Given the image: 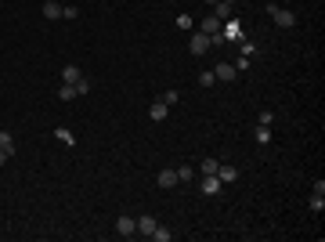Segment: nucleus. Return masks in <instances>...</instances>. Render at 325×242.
Segmentation results:
<instances>
[{
    "label": "nucleus",
    "mask_w": 325,
    "mask_h": 242,
    "mask_svg": "<svg viewBox=\"0 0 325 242\" xmlns=\"http://www.w3.org/2000/svg\"><path fill=\"white\" fill-rule=\"evenodd\" d=\"M268 14L275 18V25H282V29H293V25H297V14L286 11V7H278V4H268Z\"/></svg>",
    "instance_id": "1"
},
{
    "label": "nucleus",
    "mask_w": 325,
    "mask_h": 242,
    "mask_svg": "<svg viewBox=\"0 0 325 242\" xmlns=\"http://www.w3.org/2000/svg\"><path fill=\"white\" fill-rule=\"evenodd\" d=\"M221 36H224V40H231V43H239L246 33H242V25H239L235 18H224V22H221Z\"/></svg>",
    "instance_id": "2"
},
{
    "label": "nucleus",
    "mask_w": 325,
    "mask_h": 242,
    "mask_svg": "<svg viewBox=\"0 0 325 242\" xmlns=\"http://www.w3.org/2000/svg\"><path fill=\"white\" fill-rule=\"evenodd\" d=\"M188 51H192V54H206V51H210V36H206V33H192Z\"/></svg>",
    "instance_id": "3"
},
{
    "label": "nucleus",
    "mask_w": 325,
    "mask_h": 242,
    "mask_svg": "<svg viewBox=\"0 0 325 242\" xmlns=\"http://www.w3.org/2000/svg\"><path fill=\"white\" fill-rule=\"evenodd\" d=\"M116 235L134 239V235H137V221H134V217H119V221H116Z\"/></svg>",
    "instance_id": "4"
},
{
    "label": "nucleus",
    "mask_w": 325,
    "mask_h": 242,
    "mask_svg": "<svg viewBox=\"0 0 325 242\" xmlns=\"http://www.w3.org/2000/svg\"><path fill=\"white\" fill-rule=\"evenodd\" d=\"M213 76H217V83H231V80L239 76V69H235V65H228V62H221V65L213 69Z\"/></svg>",
    "instance_id": "5"
},
{
    "label": "nucleus",
    "mask_w": 325,
    "mask_h": 242,
    "mask_svg": "<svg viewBox=\"0 0 325 242\" xmlns=\"http://www.w3.org/2000/svg\"><path fill=\"white\" fill-rule=\"evenodd\" d=\"M166 116H170V105H163V101H152L148 105V119H152V123H163Z\"/></svg>",
    "instance_id": "6"
},
{
    "label": "nucleus",
    "mask_w": 325,
    "mask_h": 242,
    "mask_svg": "<svg viewBox=\"0 0 325 242\" xmlns=\"http://www.w3.org/2000/svg\"><path fill=\"white\" fill-rule=\"evenodd\" d=\"M213 18H235V4H228V0H217V4H213Z\"/></svg>",
    "instance_id": "7"
},
{
    "label": "nucleus",
    "mask_w": 325,
    "mask_h": 242,
    "mask_svg": "<svg viewBox=\"0 0 325 242\" xmlns=\"http://www.w3.org/2000/svg\"><path fill=\"white\" fill-rule=\"evenodd\" d=\"M221 192V177L217 174H203V195H217Z\"/></svg>",
    "instance_id": "8"
},
{
    "label": "nucleus",
    "mask_w": 325,
    "mask_h": 242,
    "mask_svg": "<svg viewBox=\"0 0 325 242\" xmlns=\"http://www.w3.org/2000/svg\"><path fill=\"white\" fill-rule=\"evenodd\" d=\"M156 217H152V214H145V217H137V235H152V232H156Z\"/></svg>",
    "instance_id": "9"
},
{
    "label": "nucleus",
    "mask_w": 325,
    "mask_h": 242,
    "mask_svg": "<svg viewBox=\"0 0 325 242\" xmlns=\"http://www.w3.org/2000/svg\"><path fill=\"white\" fill-rule=\"evenodd\" d=\"M159 188H174L177 185V170H174V166H166V170H159Z\"/></svg>",
    "instance_id": "10"
},
{
    "label": "nucleus",
    "mask_w": 325,
    "mask_h": 242,
    "mask_svg": "<svg viewBox=\"0 0 325 242\" xmlns=\"http://www.w3.org/2000/svg\"><path fill=\"white\" fill-rule=\"evenodd\" d=\"M217 177H221V185H231V181H239V170H235V166H217Z\"/></svg>",
    "instance_id": "11"
},
{
    "label": "nucleus",
    "mask_w": 325,
    "mask_h": 242,
    "mask_svg": "<svg viewBox=\"0 0 325 242\" xmlns=\"http://www.w3.org/2000/svg\"><path fill=\"white\" fill-rule=\"evenodd\" d=\"M80 76H83V72H80V65H65V69H61V83H76Z\"/></svg>",
    "instance_id": "12"
},
{
    "label": "nucleus",
    "mask_w": 325,
    "mask_h": 242,
    "mask_svg": "<svg viewBox=\"0 0 325 242\" xmlns=\"http://www.w3.org/2000/svg\"><path fill=\"white\" fill-rule=\"evenodd\" d=\"M199 33H206V36H213V33H221V18H203V29H199Z\"/></svg>",
    "instance_id": "13"
},
{
    "label": "nucleus",
    "mask_w": 325,
    "mask_h": 242,
    "mask_svg": "<svg viewBox=\"0 0 325 242\" xmlns=\"http://www.w3.org/2000/svg\"><path fill=\"white\" fill-rule=\"evenodd\" d=\"M43 18H47V22L61 18V4H54V0H47V4H43Z\"/></svg>",
    "instance_id": "14"
},
{
    "label": "nucleus",
    "mask_w": 325,
    "mask_h": 242,
    "mask_svg": "<svg viewBox=\"0 0 325 242\" xmlns=\"http://www.w3.org/2000/svg\"><path fill=\"white\" fill-rule=\"evenodd\" d=\"M54 138H58L61 145H65V148H72V145H76V138H72V130H69V127H58V130H54Z\"/></svg>",
    "instance_id": "15"
},
{
    "label": "nucleus",
    "mask_w": 325,
    "mask_h": 242,
    "mask_svg": "<svg viewBox=\"0 0 325 242\" xmlns=\"http://www.w3.org/2000/svg\"><path fill=\"white\" fill-rule=\"evenodd\" d=\"M148 239H156V242H170V239H174V232H170L166 224H156V232H152Z\"/></svg>",
    "instance_id": "16"
},
{
    "label": "nucleus",
    "mask_w": 325,
    "mask_h": 242,
    "mask_svg": "<svg viewBox=\"0 0 325 242\" xmlns=\"http://www.w3.org/2000/svg\"><path fill=\"white\" fill-rule=\"evenodd\" d=\"M0 152H14V138H11V130H0Z\"/></svg>",
    "instance_id": "17"
},
{
    "label": "nucleus",
    "mask_w": 325,
    "mask_h": 242,
    "mask_svg": "<svg viewBox=\"0 0 325 242\" xmlns=\"http://www.w3.org/2000/svg\"><path fill=\"white\" fill-rule=\"evenodd\" d=\"M72 98H76V87L72 83H61L58 87V101H72Z\"/></svg>",
    "instance_id": "18"
},
{
    "label": "nucleus",
    "mask_w": 325,
    "mask_h": 242,
    "mask_svg": "<svg viewBox=\"0 0 325 242\" xmlns=\"http://www.w3.org/2000/svg\"><path fill=\"white\" fill-rule=\"evenodd\" d=\"M268 141H271V127L257 123V145H268Z\"/></svg>",
    "instance_id": "19"
},
{
    "label": "nucleus",
    "mask_w": 325,
    "mask_h": 242,
    "mask_svg": "<svg viewBox=\"0 0 325 242\" xmlns=\"http://www.w3.org/2000/svg\"><path fill=\"white\" fill-rule=\"evenodd\" d=\"M322 210H325V195H311V214H322Z\"/></svg>",
    "instance_id": "20"
},
{
    "label": "nucleus",
    "mask_w": 325,
    "mask_h": 242,
    "mask_svg": "<svg viewBox=\"0 0 325 242\" xmlns=\"http://www.w3.org/2000/svg\"><path fill=\"white\" fill-rule=\"evenodd\" d=\"M163 105H177L181 101V94H177V90H163V98H159Z\"/></svg>",
    "instance_id": "21"
},
{
    "label": "nucleus",
    "mask_w": 325,
    "mask_h": 242,
    "mask_svg": "<svg viewBox=\"0 0 325 242\" xmlns=\"http://www.w3.org/2000/svg\"><path fill=\"white\" fill-rule=\"evenodd\" d=\"M192 177H195L192 166H177V181H192Z\"/></svg>",
    "instance_id": "22"
},
{
    "label": "nucleus",
    "mask_w": 325,
    "mask_h": 242,
    "mask_svg": "<svg viewBox=\"0 0 325 242\" xmlns=\"http://www.w3.org/2000/svg\"><path fill=\"white\" fill-rule=\"evenodd\" d=\"M72 87H76V94H87V90H90V80H87V76H80Z\"/></svg>",
    "instance_id": "23"
},
{
    "label": "nucleus",
    "mask_w": 325,
    "mask_h": 242,
    "mask_svg": "<svg viewBox=\"0 0 325 242\" xmlns=\"http://www.w3.org/2000/svg\"><path fill=\"white\" fill-rule=\"evenodd\" d=\"M217 166H221L217 159H203V174H217Z\"/></svg>",
    "instance_id": "24"
},
{
    "label": "nucleus",
    "mask_w": 325,
    "mask_h": 242,
    "mask_svg": "<svg viewBox=\"0 0 325 242\" xmlns=\"http://www.w3.org/2000/svg\"><path fill=\"white\" fill-rule=\"evenodd\" d=\"M199 83H203V87H213V83H217V76H213V72H203V76H199Z\"/></svg>",
    "instance_id": "25"
},
{
    "label": "nucleus",
    "mask_w": 325,
    "mask_h": 242,
    "mask_svg": "<svg viewBox=\"0 0 325 242\" xmlns=\"http://www.w3.org/2000/svg\"><path fill=\"white\" fill-rule=\"evenodd\" d=\"M61 18H80V7H61Z\"/></svg>",
    "instance_id": "26"
},
{
    "label": "nucleus",
    "mask_w": 325,
    "mask_h": 242,
    "mask_svg": "<svg viewBox=\"0 0 325 242\" xmlns=\"http://www.w3.org/2000/svg\"><path fill=\"white\" fill-rule=\"evenodd\" d=\"M177 29H192V14H181V18H177Z\"/></svg>",
    "instance_id": "27"
},
{
    "label": "nucleus",
    "mask_w": 325,
    "mask_h": 242,
    "mask_svg": "<svg viewBox=\"0 0 325 242\" xmlns=\"http://www.w3.org/2000/svg\"><path fill=\"white\" fill-rule=\"evenodd\" d=\"M235 69H239V72H246V69H250V54H242L239 62H235Z\"/></svg>",
    "instance_id": "28"
},
{
    "label": "nucleus",
    "mask_w": 325,
    "mask_h": 242,
    "mask_svg": "<svg viewBox=\"0 0 325 242\" xmlns=\"http://www.w3.org/2000/svg\"><path fill=\"white\" fill-rule=\"evenodd\" d=\"M4 163H7V152H0V166H4Z\"/></svg>",
    "instance_id": "29"
},
{
    "label": "nucleus",
    "mask_w": 325,
    "mask_h": 242,
    "mask_svg": "<svg viewBox=\"0 0 325 242\" xmlns=\"http://www.w3.org/2000/svg\"><path fill=\"white\" fill-rule=\"evenodd\" d=\"M206 4H217V0H206Z\"/></svg>",
    "instance_id": "30"
},
{
    "label": "nucleus",
    "mask_w": 325,
    "mask_h": 242,
    "mask_svg": "<svg viewBox=\"0 0 325 242\" xmlns=\"http://www.w3.org/2000/svg\"><path fill=\"white\" fill-rule=\"evenodd\" d=\"M228 4H235V0H228Z\"/></svg>",
    "instance_id": "31"
}]
</instances>
